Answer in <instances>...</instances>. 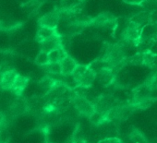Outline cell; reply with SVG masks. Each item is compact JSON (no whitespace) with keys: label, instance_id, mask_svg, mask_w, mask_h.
Masks as SVG:
<instances>
[{"label":"cell","instance_id":"6da1fadb","mask_svg":"<svg viewBox=\"0 0 157 143\" xmlns=\"http://www.w3.org/2000/svg\"><path fill=\"white\" fill-rule=\"evenodd\" d=\"M71 77L75 87L91 88L96 81V71L93 69L90 65L86 66L78 64Z\"/></svg>","mask_w":157,"mask_h":143},{"label":"cell","instance_id":"7a4b0ae2","mask_svg":"<svg viewBox=\"0 0 157 143\" xmlns=\"http://www.w3.org/2000/svg\"><path fill=\"white\" fill-rule=\"evenodd\" d=\"M103 60L112 68L118 67L127 61V55L124 47L118 43L110 45L106 49Z\"/></svg>","mask_w":157,"mask_h":143},{"label":"cell","instance_id":"3957f363","mask_svg":"<svg viewBox=\"0 0 157 143\" xmlns=\"http://www.w3.org/2000/svg\"><path fill=\"white\" fill-rule=\"evenodd\" d=\"M142 28H143L142 26L129 21L128 25L125 27V29L121 33L122 41L128 44H133L135 46H138L140 41Z\"/></svg>","mask_w":157,"mask_h":143},{"label":"cell","instance_id":"277c9868","mask_svg":"<svg viewBox=\"0 0 157 143\" xmlns=\"http://www.w3.org/2000/svg\"><path fill=\"white\" fill-rule=\"evenodd\" d=\"M72 103L75 107V110L82 115L90 117L96 111L93 101H91L86 96L74 93L72 96Z\"/></svg>","mask_w":157,"mask_h":143},{"label":"cell","instance_id":"5b68a950","mask_svg":"<svg viewBox=\"0 0 157 143\" xmlns=\"http://www.w3.org/2000/svg\"><path fill=\"white\" fill-rule=\"evenodd\" d=\"M96 80L104 87H109L116 81V74L114 68L110 66H104L96 72Z\"/></svg>","mask_w":157,"mask_h":143},{"label":"cell","instance_id":"8992f818","mask_svg":"<svg viewBox=\"0 0 157 143\" xmlns=\"http://www.w3.org/2000/svg\"><path fill=\"white\" fill-rule=\"evenodd\" d=\"M61 20L60 13L58 10H52L45 14H44L39 20H38V26L43 27H49L56 29L59 21Z\"/></svg>","mask_w":157,"mask_h":143},{"label":"cell","instance_id":"52a82bcc","mask_svg":"<svg viewBox=\"0 0 157 143\" xmlns=\"http://www.w3.org/2000/svg\"><path fill=\"white\" fill-rule=\"evenodd\" d=\"M97 112L105 114L107 113L113 106L117 104L116 100L111 95H101L93 102Z\"/></svg>","mask_w":157,"mask_h":143},{"label":"cell","instance_id":"ba28073f","mask_svg":"<svg viewBox=\"0 0 157 143\" xmlns=\"http://www.w3.org/2000/svg\"><path fill=\"white\" fill-rule=\"evenodd\" d=\"M19 73L14 69H9L0 75V89L2 91H10Z\"/></svg>","mask_w":157,"mask_h":143},{"label":"cell","instance_id":"9c48e42d","mask_svg":"<svg viewBox=\"0 0 157 143\" xmlns=\"http://www.w3.org/2000/svg\"><path fill=\"white\" fill-rule=\"evenodd\" d=\"M30 82V79L26 76L19 74L10 92L16 96V97H21L22 94L24 93L25 90L27 89L28 85Z\"/></svg>","mask_w":157,"mask_h":143},{"label":"cell","instance_id":"30bf717a","mask_svg":"<svg viewBox=\"0 0 157 143\" xmlns=\"http://www.w3.org/2000/svg\"><path fill=\"white\" fill-rule=\"evenodd\" d=\"M62 45V40H61V35L57 32L56 34H55L54 36L46 39L45 41L40 43V50L45 51L47 53H49L50 51L56 49V47Z\"/></svg>","mask_w":157,"mask_h":143},{"label":"cell","instance_id":"8fae6325","mask_svg":"<svg viewBox=\"0 0 157 143\" xmlns=\"http://www.w3.org/2000/svg\"><path fill=\"white\" fill-rule=\"evenodd\" d=\"M115 22H116V19L114 18V16L107 12L102 13L91 21V24L97 27H104V28L109 25H113V23Z\"/></svg>","mask_w":157,"mask_h":143},{"label":"cell","instance_id":"7c38bea8","mask_svg":"<svg viewBox=\"0 0 157 143\" xmlns=\"http://www.w3.org/2000/svg\"><path fill=\"white\" fill-rule=\"evenodd\" d=\"M60 63H61L62 75L63 76H71L74 72L75 68L78 66L77 61L68 55Z\"/></svg>","mask_w":157,"mask_h":143},{"label":"cell","instance_id":"4fadbf2b","mask_svg":"<svg viewBox=\"0 0 157 143\" xmlns=\"http://www.w3.org/2000/svg\"><path fill=\"white\" fill-rule=\"evenodd\" d=\"M57 33L56 29L54 28H49V27H43V26H39L37 32H36V36L35 39L36 41L40 43L44 41H45L46 39L54 36L55 34Z\"/></svg>","mask_w":157,"mask_h":143},{"label":"cell","instance_id":"5bb4252c","mask_svg":"<svg viewBox=\"0 0 157 143\" xmlns=\"http://www.w3.org/2000/svg\"><path fill=\"white\" fill-rule=\"evenodd\" d=\"M67 55V53L62 44L48 53L49 62H61Z\"/></svg>","mask_w":157,"mask_h":143},{"label":"cell","instance_id":"9a60e30c","mask_svg":"<svg viewBox=\"0 0 157 143\" xmlns=\"http://www.w3.org/2000/svg\"><path fill=\"white\" fill-rule=\"evenodd\" d=\"M151 12L150 11H142V12H139L138 14L134 15L129 21L144 27L145 25L149 24V23H151Z\"/></svg>","mask_w":157,"mask_h":143},{"label":"cell","instance_id":"2e32d148","mask_svg":"<svg viewBox=\"0 0 157 143\" xmlns=\"http://www.w3.org/2000/svg\"><path fill=\"white\" fill-rule=\"evenodd\" d=\"M42 67L51 75H62V67L60 62H50Z\"/></svg>","mask_w":157,"mask_h":143},{"label":"cell","instance_id":"e0dca14e","mask_svg":"<svg viewBox=\"0 0 157 143\" xmlns=\"http://www.w3.org/2000/svg\"><path fill=\"white\" fill-rule=\"evenodd\" d=\"M129 143H148L146 137L138 129H132L128 133Z\"/></svg>","mask_w":157,"mask_h":143},{"label":"cell","instance_id":"ac0fdd59","mask_svg":"<svg viewBox=\"0 0 157 143\" xmlns=\"http://www.w3.org/2000/svg\"><path fill=\"white\" fill-rule=\"evenodd\" d=\"M34 63L40 66H44L45 65H47L49 62V56H48V53L43 50H40L39 53L37 54Z\"/></svg>","mask_w":157,"mask_h":143},{"label":"cell","instance_id":"d6986e66","mask_svg":"<svg viewBox=\"0 0 157 143\" xmlns=\"http://www.w3.org/2000/svg\"><path fill=\"white\" fill-rule=\"evenodd\" d=\"M128 62L132 65H143L144 64V55L143 52L138 53L135 55L128 58Z\"/></svg>","mask_w":157,"mask_h":143},{"label":"cell","instance_id":"ffe728a7","mask_svg":"<svg viewBox=\"0 0 157 143\" xmlns=\"http://www.w3.org/2000/svg\"><path fill=\"white\" fill-rule=\"evenodd\" d=\"M122 140L119 137H104L100 139L97 143H121Z\"/></svg>","mask_w":157,"mask_h":143},{"label":"cell","instance_id":"44dd1931","mask_svg":"<svg viewBox=\"0 0 157 143\" xmlns=\"http://www.w3.org/2000/svg\"><path fill=\"white\" fill-rule=\"evenodd\" d=\"M122 1L126 4L128 5H133V6H141L144 2V0H122Z\"/></svg>","mask_w":157,"mask_h":143},{"label":"cell","instance_id":"7402d4cb","mask_svg":"<svg viewBox=\"0 0 157 143\" xmlns=\"http://www.w3.org/2000/svg\"><path fill=\"white\" fill-rule=\"evenodd\" d=\"M44 143H52V142H50V141H45Z\"/></svg>","mask_w":157,"mask_h":143},{"label":"cell","instance_id":"603a6c76","mask_svg":"<svg viewBox=\"0 0 157 143\" xmlns=\"http://www.w3.org/2000/svg\"><path fill=\"white\" fill-rule=\"evenodd\" d=\"M1 32H2V30H1V28H0V33H1Z\"/></svg>","mask_w":157,"mask_h":143},{"label":"cell","instance_id":"cb8c5ba5","mask_svg":"<svg viewBox=\"0 0 157 143\" xmlns=\"http://www.w3.org/2000/svg\"><path fill=\"white\" fill-rule=\"evenodd\" d=\"M121 143H127V142H121Z\"/></svg>","mask_w":157,"mask_h":143}]
</instances>
